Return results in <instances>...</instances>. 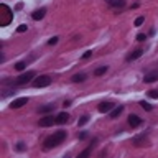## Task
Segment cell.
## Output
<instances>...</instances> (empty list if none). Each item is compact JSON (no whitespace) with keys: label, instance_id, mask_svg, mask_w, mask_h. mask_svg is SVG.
Returning a JSON list of instances; mask_svg holds the SVG:
<instances>
[{"label":"cell","instance_id":"6da1fadb","mask_svg":"<svg viewBox=\"0 0 158 158\" xmlns=\"http://www.w3.org/2000/svg\"><path fill=\"white\" fill-rule=\"evenodd\" d=\"M66 135H68V133L64 130H58V132H54L53 135L46 137V140H44V143H43L44 150H49V148H54V147L61 145V143L66 140Z\"/></svg>","mask_w":158,"mask_h":158},{"label":"cell","instance_id":"7a4b0ae2","mask_svg":"<svg viewBox=\"0 0 158 158\" xmlns=\"http://www.w3.org/2000/svg\"><path fill=\"white\" fill-rule=\"evenodd\" d=\"M35 76H36V73H35V71H28V73L22 74V76H18L13 82H15V86H25V84H28Z\"/></svg>","mask_w":158,"mask_h":158},{"label":"cell","instance_id":"3957f363","mask_svg":"<svg viewBox=\"0 0 158 158\" xmlns=\"http://www.w3.org/2000/svg\"><path fill=\"white\" fill-rule=\"evenodd\" d=\"M2 12H3V18L0 20V25L2 27H7V25H10V22H12V18H13V15H12V10H10L8 5H2Z\"/></svg>","mask_w":158,"mask_h":158},{"label":"cell","instance_id":"277c9868","mask_svg":"<svg viewBox=\"0 0 158 158\" xmlns=\"http://www.w3.org/2000/svg\"><path fill=\"white\" fill-rule=\"evenodd\" d=\"M51 84V77L46 76V74H43V76H38L36 79L33 81V86L35 87H46Z\"/></svg>","mask_w":158,"mask_h":158},{"label":"cell","instance_id":"5b68a950","mask_svg":"<svg viewBox=\"0 0 158 158\" xmlns=\"http://www.w3.org/2000/svg\"><path fill=\"white\" fill-rule=\"evenodd\" d=\"M132 143L135 147H147L148 145V138H147V133H143V135H137L132 138Z\"/></svg>","mask_w":158,"mask_h":158},{"label":"cell","instance_id":"8992f818","mask_svg":"<svg viewBox=\"0 0 158 158\" xmlns=\"http://www.w3.org/2000/svg\"><path fill=\"white\" fill-rule=\"evenodd\" d=\"M40 127H51L56 123V117H53V115H44L43 118H40Z\"/></svg>","mask_w":158,"mask_h":158},{"label":"cell","instance_id":"52a82bcc","mask_svg":"<svg viewBox=\"0 0 158 158\" xmlns=\"http://www.w3.org/2000/svg\"><path fill=\"white\" fill-rule=\"evenodd\" d=\"M142 122H143V120H142V118L138 117V115H135V114H130V115H128V125L133 127V128L140 127Z\"/></svg>","mask_w":158,"mask_h":158},{"label":"cell","instance_id":"ba28073f","mask_svg":"<svg viewBox=\"0 0 158 158\" xmlns=\"http://www.w3.org/2000/svg\"><path fill=\"white\" fill-rule=\"evenodd\" d=\"M25 104H28V97H18V99H15V101L10 104V107L12 109H20V107H23Z\"/></svg>","mask_w":158,"mask_h":158},{"label":"cell","instance_id":"9c48e42d","mask_svg":"<svg viewBox=\"0 0 158 158\" xmlns=\"http://www.w3.org/2000/svg\"><path fill=\"white\" fill-rule=\"evenodd\" d=\"M97 109H99V112H101V114H107V112H110L114 109V104L112 102H101Z\"/></svg>","mask_w":158,"mask_h":158},{"label":"cell","instance_id":"30bf717a","mask_svg":"<svg viewBox=\"0 0 158 158\" xmlns=\"http://www.w3.org/2000/svg\"><path fill=\"white\" fill-rule=\"evenodd\" d=\"M143 81H145V82H155V81H158V71L155 69V71L147 73L145 77H143Z\"/></svg>","mask_w":158,"mask_h":158},{"label":"cell","instance_id":"8fae6325","mask_svg":"<svg viewBox=\"0 0 158 158\" xmlns=\"http://www.w3.org/2000/svg\"><path fill=\"white\" fill-rule=\"evenodd\" d=\"M69 122V114L68 112H61L56 115V123H59V125H63V123H68Z\"/></svg>","mask_w":158,"mask_h":158},{"label":"cell","instance_id":"7c38bea8","mask_svg":"<svg viewBox=\"0 0 158 158\" xmlns=\"http://www.w3.org/2000/svg\"><path fill=\"white\" fill-rule=\"evenodd\" d=\"M106 2L110 5V7H114V8H122V7L127 5V0H106Z\"/></svg>","mask_w":158,"mask_h":158},{"label":"cell","instance_id":"4fadbf2b","mask_svg":"<svg viewBox=\"0 0 158 158\" xmlns=\"http://www.w3.org/2000/svg\"><path fill=\"white\" fill-rule=\"evenodd\" d=\"M143 54V49L142 48H138V49H135V51H132L130 54L127 56V61H135V59H138Z\"/></svg>","mask_w":158,"mask_h":158},{"label":"cell","instance_id":"5bb4252c","mask_svg":"<svg viewBox=\"0 0 158 158\" xmlns=\"http://www.w3.org/2000/svg\"><path fill=\"white\" fill-rule=\"evenodd\" d=\"M44 13H46V8H38V10H35V12L31 13V18L38 22V20H41L44 17Z\"/></svg>","mask_w":158,"mask_h":158},{"label":"cell","instance_id":"9a60e30c","mask_svg":"<svg viewBox=\"0 0 158 158\" xmlns=\"http://www.w3.org/2000/svg\"><path fill=\"white\" fill-rule=\"evenodd\" d=\"M122 112H123V106H117V107H114L112 110H110V118H117Z\"/></svg>","mask_w":158,"mask_h":158},{"label":"cell","instance_id":"2e32d148","mask_svg":"<svg viewBox=\"0 0 158 158\" xmlns=\"http://www.w3.org/2000/svg\"><path fill=\"white\" fill-rule=\"evenodd\" d=\"M54 107H56L54 104H46V106L40 107V109H38V112H40V114H48V112H53V110H54Z\"/></svg>","mask_w":158,"mask_h":158},{"label":"cell","instance_id":"e0dca14e","mask_svg":"<svg viewBox=\"0 0 158 158\" xmlns=\"http://www.w3.org/2000/svg\"><path fill=\"white\" fill-rule=\"evenodd\" d=\"M71 79H73V82H82V81H86V74H84V73H81V74H74Z\"/></svg>","mask_w":158,"mask_h":158},{"label":"cell","instance_id":"ac0fdd59","mask_svg":"<svg viewBox=\"0 0 158 158\" xmlns=\"http://www.w3.org/2000/svg\"><path fill=\"white\" fill-rule=\"evenodd\" d=\"M107 69H109V66H101V68L94 69V76H102V74L107 73Z\"/></svg>","mask_w":158,"mask_h":158},{"label":"cell","instance_id":"d6986e66","mask_svg":"<svg viewBox=\"0 0 158 158\" xmlns=\"http://www.w3.org/2000/svg\"><path fill=\"white\" fill-rule=\"evenodd\" d=\"M87 122H89V115H82V117L77 120V125H79V127H81V125H86Z\"/></svg>","mask_w":158,"mask_h":158},{"label":"cell","instance_id":"ffe728a7","mask_svg":"<svg viewBox=\"0 0 158 158\" xmlns=\"http://www.w3.org/2000/svg\"><path fill=\"white\" fill-rule=\"evenodd\" d=\"M25 66H27V63H25V61H20V63L15 64V71H23Z\"/></svg>","mask_w":158,"mask_h":158},{"label":"cell","instance_id":"44dd1931","mask_svg":"<svg viewBox=\"0 0 158 158\" xmlns=\"http://www.w3.org/2000/svg\"><path fill=\"white\" fill-rule=\"evenodd\" d=\"M147 94H148V96H150L152 99H158V91H155V89H152V91H148Z\"/></svg>","mask_w":158,"mask_h":158},{"label":"cell","instance_id":"7402d4cb","mask_svg":"<svg viewBox=\"0 0 158 158\" xmlns=\"http://www.w3.org/2000/svg\"><path fill=\"white\" fill-rule=\"evenodd\" d=\"M140 106L145 109V110H152V106H150L148 102H145V101H142V102H140Z\"/></svg>","mask_w":158,"mask_h":158},{"label":"cell","instance_id":"603a6c76","mask_svg":"<svg viewBox=\"0 0 158 158\" xmlns=\"http://www.w3.org/2000/svg\"><path fill=\"white\" fill-rule=\"evenodd\" d=\"M143 22H145V17H138L135 20V27H140V25H143Z\"/></svg>","mask_w":158,"mask_h":158},{"label":"cell","instance_id":"cb8c5ba5","mask_svg":"<svg viewBox=\"0 0 158 158\" xmlns=\"http://www.w3.org/2000/svg\"><path fill=\"white\" fill-rule=\"evenodd\" d=\"M58 40H59L58 36H53V38H49V40H48V44H49V46H53V44H56V43H58Z\"/></svg>","mask_w":158,"mask_h":158},{"label":"cell","instance_id":"d4e9b609","mask_svg":"<svg viewBox=\"0 0 158 158\" xmlns=\"http://www.w3.org/2000/svg\"><path fill=\"white\" fill-rule=\"evenodd\" d=\"M27 30H28V27H27V25H20V27L17 28V31H18V33H25Z\"/></svg>","mask_w":158,"mask_h":158},{"label":"cell","instance_id":"484cf974","mask_svg":"<svg viewBox=\"0 0 158 158\" xmlns=\"http://www.w3.org/2000/svg\"><path fill=\"white\" fill-rule=\"evenodd\" d=\"M145 40H147V35H143V33L137 35V41H145Z\"/></svg>","mask_w":158,"mask_h":158},{"label":"cell","instance_id":"4316f807","mask_svg":"<svg viewBox=\"0 0 158 158\" xmlns=\"http://www.w3.org/2000/svg\"><path fill=\"white\" fill-rule=\"evenodd\" d=\"M17 150H18V152H23V150H25V143H23V142H20L18 145H17Z\"/></svg>","mask_w":158,"mask_h":158},{"label":"cell","instance_id":"83f0119b","mask_svg":"<svg viewBox=\"0 0 158 158\" xmlns=\"http://www.w3.org/2000/svg\"><path fill=\"white\" fill-rule=\"evenodd\" d=\"M91 54H92V51H86V53L82 54V59H87L89 56H91Z\"/></svg>","mask_w":158,"mask_h":158},{"label":"cell","instance_id":"f1b7e54d","mask_svg":"<svg viewBox=\"0 0 158 158\" xmlns=\"http://www.w3.org/2000/svg\"><path fill=\"white\" fill-rule=\"evenodd\" d=\"M86 137H87V132H82L81 135H79V138H81V140H84V138H86Z\"/></svg>","mask_w":158,"mask_h":158}]
</instances>
